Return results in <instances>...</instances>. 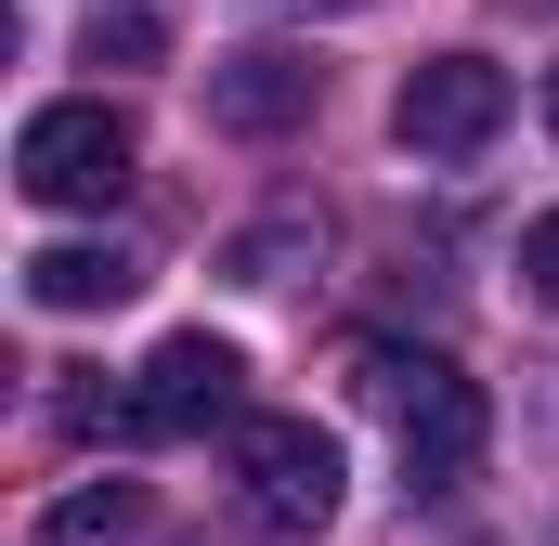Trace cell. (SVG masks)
Listing matches in <instances>:
<instances>
[{
	"label": "cell",
	"mask_w": 559,
	"mask_h": 546,
	"mask_svg": "<svg viewBox=\"0 0 559 546\" xmlns=\"http://www.w3.org/2000/svg\"><path fill=\"white\" fill-rule=\"evenodd\" d=\"M391 131L417 143V156H481V143L508 131V66H481V52H429L417 79L391 92Z\"/></svg>",
	"instance_id": "obj_5"
},
{
	"label": "cell",
	"mask_w": 559,
	"mask_h": 546,
	"mask_svg": "<svg viewBox=\"0 0 559 546\" xmlns=\"http://www.w3.org/2000/svg\"><path fill=\"white\" fill-rule=\"evenodd\" d=\"M131 156H143V131L105 92H79V105H39V118L13 131V182H26L39 209H105V195H131Z\"/></svg>",
	"instance_id": "obj_3"
},
{
	"label": "cell",
	"mask_w": 559,
	"mask_h": 546,
	"mask_svg": "<svg viewBox=\"0 0 559 546\" xmlns=\"http://www.w3.org/2000/svg\"><path fill=\"white\" fill-rule=\"evenodd\" d=\"M299 248H312V235H299V222H261V235H235V286H286V261H299Z\"/></svg>",
	"instance_id": "obj_10"
},
{
	"label": "cell",
	"mask_w": 559,
	"mask_h": 546,
	"mask_svg": "<svg viewBox=\"0 0 559 546\" xmlns=\"http://www.w3.org/2000/svg\"><path fill=\"white\" fill-rule=\"evenodd\" d=\"M521 286H534V299H547V312H559V209H547V222H534V235H521Z\"/></svg>",
	"instance_id": "obj_11"
},
{
	"label": "cell",
	"mask_w": 559,
	"mask_h": 546,
	"mask_svg": "<svg viewBox=\"0 0 559 546\" xmlns=\"http://www.w3.org/2000/svg\"><path fill=\"white\" fill-rule=\"evenodd\" d=\"M312 105H325V66H312V52H286V39H248V52H222V66H209V118H222V131H248V143L299 131Z\"/></svg>",
	"instance_id": "obj_6"
},
{
	"label": "cell",
	"mask_w": 559,
	"mask_h": 546,
	"mask_svg": "<svg viewBox=\"0 0 559 546\" xmlns=\"http://www.w3.org/2000/svg\"><path fill=\"white\" fill-rule=\"evenodd\" d=\"M131 521H143V482H92V495L52 508V546H105V534H131Z\"/></svg>",
	"instance_id": "obj_8"
},
{
	"label": "cell",
	"mask_w": 559,
	"mask_h": 546,
	"mask_svg": "<svg viewBox=\"0 0 559 546\" xmlns=\"http://www.w3.org/2000/svg\"><path fill=\"white\" fill-rule=\"evenodd\" d=\"M261 13H365V0H261Z\"/></svg>",
	"instance_id": "obj_12"
},
{
	"label": "cell",
	"mask_w": 559,
	"mask_h": 546,
	"mask_svg": "<svg viewBox=\"0 0 559 546\" xmlns=\"http://www.w3.org/2000/svg\"><path fill=\"white\" fill-rule=\"evenodd\" d=\"M235 404H248V352L209 339V325H182V339L143 352V378L118 391V442H182V429H222Z\"/></svg>",
	"instance_id": "obj_4"
},
{
	"label": "cell",
	"mask_w": 559,
	"mask_h": 546,
	"mask_svg": "<svg viewBox=\"0 0 559 546\" xmlns=\"http://www.w3.org/2000/svg\"><path fill=\"white\" fill-rule=\"evenodd\" d=\"M156 39H169L156 0H105V13H92V66H156Z\"/></svg>",
	"instance_id": "obj_9"
},
{
	"label": "cell",
	"mask_w": 559,
	"mask_h": 546,
	"mask_svg": "<svg viewBox=\"0 0 559 546\" xmlns=\"http://www.w3.org/2000/svg\"><path fill=\"white\" fill-rule=\"evenodd\" d=\"M547 131H559V66H547Z\"/></svg>",
	"instance_id": "obj_13"
},
{
	"label": "cell",
	"mask_w": 559,
	"mask_h": 546,
	"mask_svg": "<svg viewBox=\"0 0 559 546\" xmlns=\"http://www.w3.org/2000/svg\"><path fill=\"white\" fill-rule=\"evenodd\" d=\"M131 286H143L131 248H39V261H26V299H39V312H118Z\"/></svg>",
	"instance_id": "obj_7"
},
{
	"label": "cell",
	"mask_w": 559,
	"mask_h": 546,
	"mask_svg": "<svg viewBox=\"0 0 559 546\" xmlns=\"http://www.w3.org/2000/svg\"><path fill=\"white\" fill-rule=\"evenodd\" d=\"M338 495H352V468L312 416H235V508L261 534H325Z\"/></svg>",
	"instance_id": "obj_2"
},
{
	"label": "cell",
	"mask_w": 559,
	"mask_h": 546,
	"mask_svg": "<svg viewBox=\"0 0 559 546\" xmlns=\"http://www.w3.org/2000/svg\"><path fill=\"white\" fill-rule=\"evenodd\" d=\"M365 404H391L404 429V482L417 495H455L468 468H481V378H455L442 352H365Z\"/></svg>",
	"instance_id": "obj_1"
}]
</instances>
